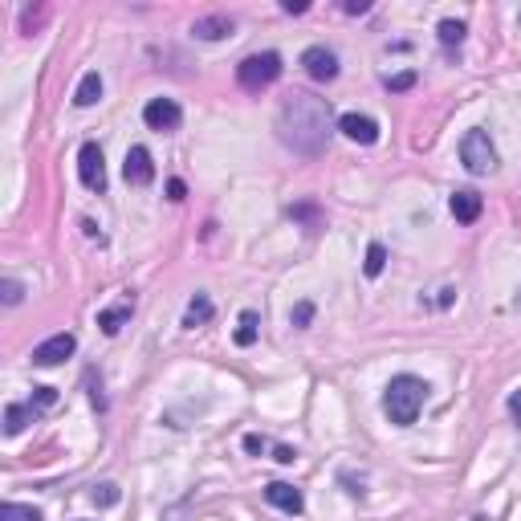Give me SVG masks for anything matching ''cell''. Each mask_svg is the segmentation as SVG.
<instances>
[{
	"label": "cell",
	"instance_id": "obj_1",
	"mask_svg": "<svg viewBox=\"0 0 521 521\" xmlns=\"http://www.w3.org/2000/svg\"><path fill=\"white\" fill-rule=\"evenodd\" d=\"M277 139L290 151L314 160L330 143V102L318 94H290L277 110Z\"/></svg>",
	"mask_w": 521,
	"mask_h": 521
},
{
	"label": "cell",
	"instance_id": "obj_2",
	"mask_svg": "<svg viewBox=\"0 0 521 521\" xmlns=\"http://www.w3.org/2000/svg\"><path fill=\"white\" fill-rule=\"evenodd\" d=\"M424 399H428V383L415 379V375H395L383 391V412L395 428H412L424 412Z\"/></svg>",
	"mask_w": 521,
	"mask_h": 521
},
{
	"label": "cell",
	"instance_id": "obj_3",
	"mask_svg": "<svg viewBox=\"0 0 521 521\" xmlns=\"http://www.w3.org/2000/svg\"><path fill=\"white\" fill-rule=\"evenodd\" d=\"M282 78V57L277 54H248L245 62L237 65V82L245 90H265V86H274V82Z\"/></svg>",
	"mask_w": 521,
	"mask_h": 521
},
{
	"label": "cell",
	"instance_id": "obj_4",
	"mask_svg": "<svg viewBox=\"0 0 521 521\" xmlns=\"http://www.w3.org/2000/svg\"><path fill=\"white\" fill-rule=\"evenodd\" d=\"M460 163H465L473 176H485V171L497 168V147L485 131H468L460 139Z\"/></svg>",
	"mask_w": 521,
	"mask_h": 521
},
{
	"label": "cell",
	"instance_id": "obj_5",
	"mask_svg": "<svg viewBox=\"0 0 521 521\" xmlns=\"http://www.w3.org/2000/svg\"><path fill=\"white\" fill-rule=\"evenodd\" d=\"M78 176L90 192H107V160H102V147H98V143H82Z\"/></svg>",
	"mask_w": 521,
	"mask_h": 521
},
{
	"label": "cell",
	"instance_id": "obj_6",
	"mask_svg": "<svg viewBox=\"0 0 521 521\" xmlns=\"http://www.w3.org/2000/svg\"><path fill=\"white\" fill-rule=\"evenodd\" d=\"M143 123H147L151 131H176V126L184 123V110H179V102H171V98H151L147 107H143Z\"/></svg>",
	"mask_w": 521,
	"mask_h": 521
},
{
	"label": "cell",
	"instance_id": "obj_7",
	"mask_svg": "<svg viewBox=\"0 0 521 521\" xmlns=\"http://www.w3.org/2000/svg\"><path fill=\"white\" fill-rule=\"evenodd\" d=\"M301 65H306V74L314 82H334L338 78V57H334V49H326V45H309L306 54H301Z\"/></svg>",
	"mask_w": 521,
	"mask_h": 521
},
{
	"label": "cell",
	"instance_id": "obj_8",
	"mask_svg": "<svg viewBox=\"0 0 521 521\" xmlns=\"http://www.w3.org/2000/svg\"><path fill=\"white\" fill-rule=\"evenodd\" d=\"M74 351H78V338H74V334H54V338H45V343L33 351V362H37V367H57V362H65Z\"/></svg>",
	"mask_w": 521,
	"mask_h": 521
},
{
	"label": "cell",
	"instance_id": "obj_9",
	"mask_svg": "<svg viewBox=\"0 0 521 521\" xmlns=\"http://www.w3.org/2000/svg\"><path fill=\"white\" fill-rule=\"evenodd\" d=\"M123 176H126V184H135V187H147L151 179H155V163H151V151L147 147H131V151H126Z\"/></svg>",
	"mask_w": 521,
	"mask_h": 521
},
{
	"label": "cell",
	"instance_id": "obj_10",
	"mask_svg": "<svg viewBox=\"0 0 521 521\" xmlns=\"http://www.w3.org/2000/svg\"><path fill=\"white\" fill-rule=\"evenodd\" d=\"M338 131H343L351 143H362V147L379 143V123L367 118V115H343V118H338Z\"/></svg>",
	"mask_w": 521,
	"mask_h": 521
},
{
	"label": "cell",
	"instance_id": "obj_11",
	"mask_svg": "<svg viewBox=\"0 0 521 521\" xmlns=\"http://www.w3.org/2000/svg\"><path fill=\"white\" fill-rule=\"evenodd\" d=\"M265 501L274 505V509H282V513H293V517L306 509V497H301V489L285 485V481H274V485H265Z\"/></svg>",
	"mask_w": 521,
	"mask_h": 521
},
{
	"label": "cell",
	"instance_id": "obj_12",
	"mask_svg": "<svg viewBox=\"0 0 521 521\" xmlns=\"http://www.w3.org/2000/svg\"><path fill=\"white\" fill-rule=\"evenodd\" d=\"M232 29H237V21L224 17V13H216V17H200L192 25V33L200 37V41H224V37H232Z\"/></svg>",
	"mask_w": 521,
	"mask_h": 521
},
{
	"label": "cell",
	"instance_id": "obj_13",
	"mask_svg": "<svg viewBox=\"0 0 521 521\" xmlns=\"http://www.w3.org/2000/svg\"><path fill=\"white\" fill-rule=\"evenodd\" d=\"M448 208H452V216H456L460 224H473L481 216V208H485V204H481V195L473 192V187H465V192H452Z\"/></svg>",
	"mask_w": 521,
	"mask_h": 521
},
{
	"label": "cell",
	"instance_id": "obj_14",
	"mask_svg": "<svg viewBox=\"0 0 521 521\" xmlns=\"http://www.w3.org/2000/svg\"><path fill=\"white\" fill-rule=\"evenodd\" d=\"M98 98H102V78H98V70H90L74 90V107H94Z\"/></svg>",
	"mask_w": 521,
	"mask_h": 521
},
{
	"label": "cell",
	"instance_id": "obj_15",
	"mask_svg": "<svg viewBox=\"0 0 521 521\" xmlns=\"http://www.w3.org/2000/svg\"><path fill=\"white\" fill-rule=\"evenodd\" d=\"M208 318H213V298H208V293H195V298L187 301L184 326H187V330H195V326H204Z\"/></svg>",
	"mask_w": 521,
	"mask_h": 521
},
{
	"label": "cell",
	"instance_id": "obj_16",
	"mask_svg": "<svg viewBox=\"0 0 521 521\" xmlns=\"http://www.w3.org/2000/svg\"><path fill=\"white\" fill-rule=\"evenodd\" d=\"M131 309H135V301H123V306L102 309V314H98V326H102V334H118V330H123V322L131 318Z\"/></svg>",
	"mask_w": 521,
	"mask_h": 521
},
{
	"label": "cell",
	"instance_id": "obj_17",
	"mask_svg": "<svg viewBox=\"0 0 521 521\" xmlns=\"http://www.w3.org/2000/svg\"><path fill=\"white\" fill-rule=\"evenodd\" d=\"M29 412H33V407H25V404H9V407H4V432H9V436L25 432Z\"/></svg>",
	"mask_w": 521,
	"mask_h": 521
},
{
	"label": "cell",
	"instance_id": "obj_18",
	"mask_svg": "<svg viewBox=\"0 0 521 521\" xmlns=\"http://www.w3.org/2000/svg\"><path fill=\"white\" fill-rule=\"evenodd\" d=\"M383 269H387V248L375 240V245H367V261H362V274L367 277H379Z\"/></svg>",
	"mask_w": 521,
	"mask_h": 521
},
{
	"label": "cell",
	"instance_id": "obj_19",
	"mask_svg": "<svg viewBox=\"0 0 521 521\" xmlns=\"http://www.w3.org/2000/svg\"><path fill=\"white\" fill-rule=\"evenodd\" d=\"M256 330H261V318H256L253 309H245V314H240V326H237V346H253Z\"/></svg>",
	"mask_w": 521,
	"mask_h": 521
},
{
	"label": "cell",
	"instance_id": "obj_20",
	"mask_svg": "<svg viewBox=\"0 0 521 521\" xmlns=\"http://www.w3.org/2000/svg\"><path fill=\"white\" fill-rule=\"evenodd\" d=\"M0 521H41V509H33V505H0Z\"/></svg>",
	"mask_w": 521,
	"mask_h": 521
},
{
	"label": "cell",
	"instance_id": "obj_21",
	"mask_svg": "<svg viewBox=\"0 0 521 521\" xmlns=\"http://www.w3.org/2000/svg\"><path fill=\"white\" fill-rule=\"evenodd\" d=\"M465 41V21H440V45H460Z\"/></svg>",
	"mask_w": 521,
	"mask_h": 521
},
{
	"label": "cell",
	"instance_id": "obj_22",
	"mask_svg": "<svg viewBox=\"0 0 521 521\" xmlns=\"http://www.w3.org/2000/svg\"><path fill=\"white\" fill-rule=\"evenodd\" d=\"M90 497H94V505H102V509H110V505H118V497H123V493H118V485H110V481H102V485H98V489H94V493H90Z\"/></svg>",
	"mask_w": 521,
	"mask_h": 521
},
{
	"label": "cell",
	"instance_id": "obj_23",
	"mask_svg": "<svg viewBox=\"0 0 521 521\" xmlns=\"http://www.w3.org/2000/svg\"><path fill=\"white\" fill-rule=\"evenodd\" d=\"M290 322L298 330H306L309 322H314V301H298V306H293V314H290Z\"/></svg>",
	"mask_w": 521,
	"mask_h": 521
},
{
	"label": "cell",
	"instance_id": "obj_24",
	"mask_svg": "<svg viewBox=\"0 0 521 521\" xmlns=\"http://www.w3.org/2000/svg\"><path fill=\"white\" fill-rule=\"evenodd\" d=\"M54 404H57L54 387H33V404H29V407H54Z\"/></svg>",
	"mask_w": 521,
	"mask_h": 521
},
{
	"label": "cell",
	"instance_id": "obj_25",
	"mask_svg": "<svg viewBox=\"0 0 521 521\" xmlns=\"http://www.w3.org/2000/svg\"><path fill=\"white\" fill-rule=\"evenodd\" d=\"M0 293H4V306H17L21 293H25V290H21V282H13V277H9V282L0 285Z\"/></svg>",
	"mask_w": 521,
	"mask_h": 521
},
{
	"label": "cell",
	"instance_id": "obj_26",
	"mask_svg": "<svg viewBox=\"0 0 521 521\" xmlns=\"http://www.w3.org/2000/svg\"><path fill=\"white\" fill-rule=\"evenodd\" d=\"M41 21H45V9H25V13H21V29H25V33H33V29L37 25H41Z\"/></svg>",
	"mask_w": 521,
	"mask_h": 521
},
{
	"label": "cell",
	"instance_id": "obj_27",
	"mask_svg": "<svg viewBox=\"0 0 521 521\" xmlns=\"http://www.w3.org/2000/svg\"><path fill=\"white\" fill-rule=\"evenodd\" d=\"M412 86H415V74H395V78H387L391 94H399V90H412Z\"/></svg>",
	"mask_w": 521,
	"mask_h": 521
},
{
	"label": "cell",
	"instance_id": "obj_28",
	"mask_svg": "<svg viewBox=\"0 0 521 521\" xmlns=\"http://www.w3.org/2000/svg\"><path fill=\"white\" fill-rule=\"evenodd\" d=\"M245 448H248V452H265L269 440H265V436H256V432H248V436H245Z\"/></svg>",
	"mask_w": 521,
	"mask_h": 521
},
{
	"label": "cell",
	"instance_id": "obj_29",
	"mask_svg": "<svg viewBox=\"0 0 521 521\" xmlns=\"http://www.w3.org/2000/svg\"><path fill=\"white\" fill-rule=\"evenodd\" d=\"M509 415H513V424L521 428V391H513V395H509Z\"/></svg>",
	"mask_w": 521,
	"mask_h": 521
},
{
	"label": "cell",
	"instance_id": "obj_30",
	"mask_svg": "<svg viewBox=\"0 0 521 521\" xmlns=\"http://www.w3.org/2000/svg\"><path fill=\"white\" fill-rule=\"evenodd\" d=\"M277 465H293V460H298V452H293V448H285V444H277Z\"/></svg>",
	"mask_w": 521,
	"mask_h": 521
},
{
	"label": "cell",
	"instance_id": "obj_31",
	"mask_svg": "<svg viewBox=\"0 0 521 521\" xmlns=\"http://www.w3.org/2000/svg\"><path fill=\"white\" fill-rule=\"evenodd\" d=\"M168 195H171V200H184V195H187L184 179H171V184H168Z\"/></svg>",
	"mask_w": 521,
	"mask_h": 521
},
{
	"label": "cell",
	"instance_id": "obj_32",
	"mask_svg": "<svg viewBox=\"0 0 521 521\" xmlns=\"http://www.w3.org/2000/svg\"><path fill=\"white\" fill-rule=\"evenodd\" d=\"M343 9H346V13H367V9H371V4H367V0H346Z\"/></svg>",
	"mask_w": 521,
	"mask_h": 521
},
{
	"label": "cell",
	"instance_id": "obj_33",
	"mask_svg": "<svg viewBox=\"0 0 521 521\" xmlns=\"http://www.w3.org/2000/svg\"><path fill=\"white\" fill-rule=\"evenodd\" d=\"M282 9H285V13H306V9H309V4H306V0H285Z\"/></svg>",
	"mask_w": 521,
	"mask_h": 521
}]
</instances>
